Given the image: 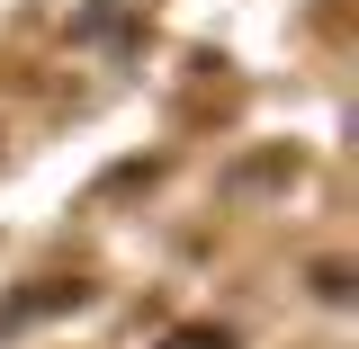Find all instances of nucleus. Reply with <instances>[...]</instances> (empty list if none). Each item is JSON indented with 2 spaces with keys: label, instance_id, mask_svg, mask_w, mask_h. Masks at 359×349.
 I'll return each mask as SVG.
<instances>
[{
  "label": "nucleus",
  "instance_id": "3",
  "mask_svg": "<svg viewBox=\"0 0 359 349\" xmlns=\"http://www.w3.org/2000/svg\"><path fill=\"white\" fill-rule=\"evenodd\" d=\"M162 349H233V332H224V322H171Z\"/></svg>",
  "mask_w": 359,
  "mask_h": 349
},
{
  "label": "nucleus",
  "instance_id": "4",
  "mask_svg": "<svg viewBox=\"0 0 359 349\" xmlns=\"http://www.w3.org/2000/svg\"><path fill=\"white\" fill-rule=\"evenodd\" d=\"M314 296H323V305H351L359 287H351V269H341V260H314Z\"/></svg>",
  "mask_w": 359,
  "mask_h": 349
},
{
  "label": "nucleus",
  "instance_id": "1",
  "mask_svg": "<svg viewBox=\"0 0 359 349\" xmlns=\"http://www.w3.org/2000/svg\"><path fill=\"white\" fill-rule=\"evenodd\" d=\"M287 179H297V152H287V143H261V152H243V162L224 171V188L261 197V188H287Z\"/></svg>",
  "mask_w": 359,
  "mask_h": 349
},
{
  "label": "nucleus",
  "instance_id": "2",
  "mask_svg": "<svg viewBox=\"0 0 359 349\" xmlns=\"http://www.w3.org/2000/svg\"><path fill=\"white\" fill-rule=\"evenodd\" d=\"M81 296H90L81 278H36V287H27V296H18V305H9V313H72V305H81Z\"/></svg>",
  "mask_w": 359,
  "mask_h": 349
}]
</instances>
